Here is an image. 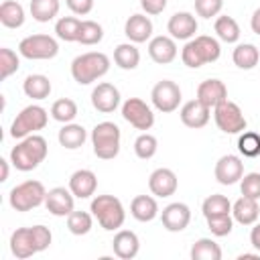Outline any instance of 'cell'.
Wrapping results in <instances>:
<instances>
[{"label":"cell","instance_id":"1","mask_svg":"<svg viewBox=\"0 0 260 260\" xmlns=\"http://www.w3.org/2000/svg\"><path fill=\"white\" fill-rule=\"evenodd\" d=\"M49 154V144L41 134H30L20 138V142H16V146H12L10 150V162L14 165L16 171L28 173L35 171Z\"/></svg>","mask_w":260,"mask_h":260},{"label":"cell","instance_id":"2","mask_svg":"<svg viewBox=\"0 0 260 260\" xmlns=\"http://www.w3.org/2000/svg\"><path fill=\"white\" fill-rule=\"evenodd\" d=\"M110 71V59L102 51L81 53L71 61V77L79 85H89Z\"/></svg>","mask_w":260,"mask_h":260},{"label":"cell","instance_id":"3","mask_svg":"<svg viewBox=\"0 0 260 260\" xmlns=\"http://www.w3.org/2000/svg\"><path fill=\"white\" fill-rule=\"evenodd\" d=\"M219 55H221L219 41L209 35H199L187 41L185 47L181 49V61L191 69H199L205 63H213L219 59Z\"/></svg>","mask_w":260,"mask_h":260},{"label":"cell","instance_id":"4","mask_svg":"<svg viewBox=\"0 0 260 260\" xmlns=\"http://www.w3.org/2000/svg\"><path fill=\"white\" fill-rule=\"evenodd\" d=\"M89 211L93 213V217L98 219V223L106 232H116L126 221L124 205L114 195H98V197H93L91 205H89Z\"/></svg>","mask_w":260,"mask_h":260},{"label":"cell","instance_id":"5","mask_svg":"<svg viewBox=\"0 0 260 260\" xmlns=\"http://www.w3.org/2000/svg\"><path fill=\"white\" fill-rule=\"evenodd\" d=\"M122 132L114 122H100L91 130V146L93 154L102 160H112L120 152Z\"/></svg>","mask_w":260,"mask_h":260},{"label":"cell","instance_id":"6","mask_svg":"<svg viewBox=\"0 0 260 260\" xmlns=\"http://www.w3.org/2000/svg\"><path fill=\"white\" fill-rule=\"evenodd\" d=\"M45 199H47V189L41 181H35V179L18 183L16 187H12V191L8 195V203L16 211H30V209L43 205Z\"/></svg>","mask_w":260,"mask_h":260},{"label":"cell","instance_id":"7","mask_svg":"<svg viewBox=\"0 0 260 260\" xmlns=\"http://www.w3.org/2000/svg\"><path fill=\"white\" fill-rule=\"evenodd\" d=\"M49 122V114L43 106H37V104H30L26 108H22L16 118L12 120V126H10V136L20 140L24 136H30V134H37L39 130H43Z\"/></svg>","mask_w":260,"mask_h":260},{"label":"cell","instance_id":"8","mask_svg":"<svg viewBox=\"0 0 260 260\" xmlns=\"http://www.w3.org/2000/svg\"><path fill=\"white\" fill-rule=\"evenodd\" d=\"M18 53L30 61H45L57 57L59 43L51 35H28L18 43Z\"/></svg>","mask_w":260,"mask_h":260},{"label":"cell","instance_id":"9","mask_svg":"<svg viewBox=\"0 0 260 260\" xmlns=\"http://www.w3.org/2000/svg\"><path fill=\"white\" fill-rule=\"evenodd\" d=\"M213 120H215L217 128L225 134H240L248 126L246 116L240 110V106L230 100H223L221 104H217L213 108Z\"/></svg>","mask_w":260,"mask_h":260},{"label":"cell","instance_id":"10","mask_svg":"<svg viewBox=\"0 0 260 260\" xmlns=\"http://www.w3.org/2000/svg\"><path fill=\"white\" fill-rule=\"evenodd\" d=\"M122 118L136 130H150L154 126V114L150 106L140 98H128L122 104Z\"/></svg>","mask_w":260,"mask_h":260},{"label":"cell","instance_id":"11","mask_svg":"<svg viewBox=\"0 0 260 260\" xmlns=\"http://www.w3.org/2000/svg\"><path fill=\"white\" fill-rule=\"evenodd\" d=\"M150 100L158 112H162V114L175 112L181 104V87L171 79H162L152 87Z\"/></svg>","mask_w":260,"mask_h":260},{"label":"cell","instance_id":"12","mask_svg":"<svg viewBox=\"0 0 260 260\" xmlns=\"http://www.w3.org/2000/svg\"><path fill=\"white\" fill-rule=\"evenodd\" d=\"M45 207L49 209V213H53L57 217H67L75 209V195L71 193L69 187L67 189L65 187H53L47 191Z\"/></svg>","mask_w":260,"mask_h":260},{"label":"cell","instance_id":"13","mask_svg":"<svg viewBox=\"0 0 260 260\" xmlns=\"http://www.w3.org/2000/svg\"><path fill=\"white\" fill-rule=\"evenodd\" d=\"M213 175L219 185H234L244 177V162L236 154H223L213 169Z\"/></svg>","mask_w":260,"mask_h":260},{"label":"cell","instance_id":"14","mask_svg":"<svg viewBox=\"0 0 260 260\" xmlns=\"http://www.w3.org/2000/svg\"><path fill=\"white\" fill-rule=\"evenodd\" d=\"M160 221L167 232H183L191 221V209L187 203L175 201L160 211Z\"/></svg>","mask_w":260,"mask_h":260},{"label":"cell","instance_id":"15","mask_svg":"<svg viewBox=\"0 0 260 260\" xmlns=\"http://www.w3.org/2000/svg\"><path fill=\"white\" fill-rule=\"evenodd\" d=\"M91 106L102 114H112L120 106V91L116 85L102 81L91 91Z\"/></svg>","mask_w":260,"mask_h":260},{"label":"cell","instance_id":"16","mask_svg":"<svg viewBox=\"0 0 260 260\" xmlns=\"http://www.w3.org/2000/svg\"><path fill=\"white\" fill-rule=\"evenodd\" d=\"M167 30L175 41H191L197 32V18L185 10L175 12L167 22Z\"/></svg>","mask_w":260,"mask_h":260},{"label":"cell","instance_id":"17","mask_svg":"<svg viewBox=\"0 0 260 260\" xmlns=\"http://www.w3.org/2000/svg\"><path fill=\"white\" fill-rule=\"evenodd\" d=\"M177 187H179L177 175L167 167L154 169L148 177V189L156 197H171V195H175Z\"/></svg>","mask_w":260,"mask_h":260},{"label":"cell","instance_id":"18","mask_svg":"<svg viewBox=\"0 0 260 260\" xmlns=\"http://www.w3.org/2000/svg\"><path fill=\"white\" fill-rule=\"evenodd\" d=\"M177 43L173 37H167V35H158V37H152L148 41V55L154 63L158 65H167V63H173L177 59Z\"/></svg>","mask_w":260,"mask_h":260},{"label":"cell","instance_id":"19","mask_svg":"<svg viewBox=\"0 0 260 260\" xmlns=\"http://www.w3.org/2000/svg\"><path fill=\"white\" fill-rule=\"evenodd\" d=\"M209 112H211V110L195 98V100L185 102V104L181 106L179 118H181V122H183L187 128L197 130V128H203V126L209 122Z\"/></svg>","mask_w":260,"mask_h":260},{"label":"cell","instance_id":"20","mask_svg":"<svg viewBox=\"0 0 260 260\" xmlns=\"http://www.w3.org/2000/svg\"><path fill=\"white\" fill-rule=\"evenodd\" d=\"M197 100L211 110L217 104H221L223 100H228V87L221 79H215V77L205 79L197 85Z\"/></svg>","mask_w":260,"mask_h":260},{"label":"cell","instance_id":"21","mask_svg":"<svg viewBox=\"0 0 260 260\" xmlns=\"http://www.w3.org/2000/svg\"><path fill=\"white\" fill-rule=\"evenodd\" d=\"M10 252L18 260H26V258H30L32 254L39 252L30 228H16L10 234Z\"/></svg>","mask_w":260,"mask_h":260},{"label":"cell","instance_id":"22","mask_svg":"<svg viewBox=\"0 0 260 260\" xmlns=\"http://www.w3.org/2000/svg\"><path fill=\"white\" fill-rule=\"evenodd\" d=\"M124 35L134 45L146 43L152 37V20L146 14H132V16H128V20L124 24Z\"/></svg>","mask_w":260,"mask_h":260},{"label":"cell","instance_id":"23","mask_svg":"<svg viewBox=\"0 0 260 260\" xmlns=\"http://www.w3.org/2000/svg\"><path fill=\"white\" fill-rule=\"evenodd\" d=\"M112 250L122 260H132L140 252V240L132 230H118L112 240Z\"/></svg>","mask_w":260,"mask_h":260},{"label":"cell","instance_id":"24","mask_svg":"<svg viewBox=\"0 0 260 260\" xmlns=\"http://www.w3.org/2000/svg\"><path fill=\"white\" fill-rule=\"evenodd\" d=\"M69 189L77 199H87L98 189V177L89 169H79L69 177Z\"/></svg>","mask_w":260,"mask_h":260},{"label":"cell","instance_id":"25","mask_svg":"<svg viewBox=\"0 0 260 260\" xmlns=\"http://www.w3.org/2000/svg\"><path fill=\"white\" fill-rule=\"evenodd\" d=\"M258 215H260L258 199H252V197L242 195L232 205V217H234V221H238L242 225H254L258 221Z\"/></svg>","mask_w":260,"mask_h":260},{"label":"cell","instance_id":"26","mask_svg":"<svg viewBox=\"0 0 260 260\" xmlns=\"http://www.w3.org/2000/svg\"><path fill=\"white\" fill-rule=\"evenodd\" d=\"M57 140L63 148L67 150H75V148H81L83 142L87 140V132L81 124H75V122H69V124H63V128L59 130L57 134Z\"/></svg>","mask_w":260,"mask_h":260},{"label":"cell","instance_id":"27","mask_svg":"<svg viewBox=\"0 0 260 260\" xmlns=\"http://www.w3.org/2000/svg\"><path fill=\"white\" fill-rule=\"evenodd\" d=\"M130 213L134 219H138L142 223L152 221L158 215V203L150 195H136L130 203Z\"/></svg>","mask_w":260,"mask_h":260},{"label":"cell","instance_id":"28","mask_svg":"<svg viewBox=\"0 0 260 260\" xmlns=\"http://www.w3.org/2000/svg\"><path fill=\"white\" fill-rule=\"evenodd\" d=\"M51 89L53 87H51L49 77L47 75H41V73L26 75V79L22 81V91L30 100H45V98H49Z\"/></svg>","mask_w":260,"mask_h":260},{"label":"cell","instance_id":"29","mask_svg":"<svg viewBox=\"0 0 260 260\" xmlns=\"http://www.w3.org/2000/svg\"><path fill=\"white\" fill-rule=\"evenodd\" d=\"M232 59H234V65H236V67H240V69H244V71H250V69H254V67L258 65V61H260V51H258V47L252 45V43H240V45L234 49Z\"/></svg>","mask_w":260,"mask_h":260},{"label":"cell","instance_id":"30","mask_svg":"<svg viewBox=\"0 0 260 260\" xmlns=\"http://www.w3.org/2000/svg\"><path fill=\"white\" fill-rule=\"evenodd\" d=\"M0 22L6 28H20L24 24V8L16 0H4L0 4Z\"/></svg>","mask_w":260,"mask_h":260},{"label":"cell","instance_id":"31","mask_svg":"<svg viewBox=\"0 0 260 260\" xmlns=\"http://www.w3.org/2000/svg\"><path fill=\"white\" fill-rule=\"evenodd\" d=\"M114 63L120 67V69H126V71H132L138 67L140 63V51L136 49L134 43H122L114 49Z\"/></svg>","mask_w":260,"mask_h":260},{"label":"cell","instance_id":"32","mask_svg":"<svg viewBox=\"0 0 260 260\" xmlns=\"http://www.w3.org/2000/svg\"><path fill=\"white\" fill-rule=\"evenodd\" d=\"M191 260H221V248L211 238H199L189 252Z\"/></svg>","mask_w":260,"mask_h":260},{"label":"cell","instance_id":"33","mask_svg":"<svg viewBox=\"0 0 260 260\" xmlns=\"http://www.w3.org/2000/svg\"><path fill=\"white\" fill-rule=\"evenodd\" d=\"M213 30L223 43H238V39H240V24L236 22L234 16H228V14L215 18Z\"/></svg>","mask_w":260,"mask_h":260},{"label":"cell","instance_id":"34","mask_svg":"<svg viewBox=\"0 0 260 260\" xmlns=\"http://www.w3.org/2000/svg\"><path fill=\"white\" fill-rule=\"evenodd\" d=\"M30 16L37 22H49L59 14V0H30Z\"/></svg>","mask_w":260,"mask_h":260},{"label":"cell","instance_id":"35","mask_svg":"<svg viewBox=\"0 0 260 260\" xmlns=\"http://www.w3.org/2000/svg\"><path fill=\"white\" fill-rule=\"evenodd\" d=\"M79 28H81V20L75 18V16H61L57 20V24H55L57 39H61L65 43H77Z\"/></svg>","mask_w":260,"mask_h":260},{"label":"cell","instance_id":"36","mask_svg":"<svg viewBox=\"0 0 260 260\" xmlns=\"http://www.w3.org/2000/svg\"><path fill=\"white\" fill-rule=\"evenodd\" d=\"M201 211H203L205 219L207 217H215V215H228V213H232V203H230V199L225 195L213 193L203 201Z\"/></svg>","mask_w":260,"mask_h":260},{"label":"cell","instance_id":"37","mask_svg":"<svg viewBox=\"0 0 260 260\" xmlns=\"http://www.w3.org/2000/svg\"><path fill=\"white\" fill-rule=\"evenodd\" d=\"M77 116V104L71 98H61L57 102H53L51 106V118L61 122V124H69L73 122Z\"/></svg>","mask_w":260,"mask_h":260},{"label":"cell","instance_id":"38","mask_svg":"<svg viewBox=\"0 0 260 260\" xmlns=\"http://www.w3.org/2000/svg\"><path fill=\"white\" fill-rule=\"evenodd\" d=\"M91 215H93V213L73 209V211L67 215V230H69L73 236H85V234H89V230H91V225H93Z\"/></svg>","mask_w":260,"mask_h":260},{"label":"cell","instance_id":"39","mask_svg":"<svg viewBox=\"0 0 260 260\" xmlns=\"http://www.w3.org/2000/svg\"><path fill=\"white\" fill-rule=\"evenodd\" d=\"M238 150L246 158H256L260 156V134L252 130H244L238 136Z\"/></svg>","mask_w":260,"mask_h":260},{"label":"cell","instance_id":"40","mask_svg":"<svg viewBox=\"0 0 260 260\" xmlns=\"http://www.w3.org/2000/svg\"><path fill=\"white\" fill-rule=\"evenodd\" d=\"M156 150H158V140H156L152 134H148V132H142V134L134 140V154H136L138 158H142V160L152 158V156L156 154Z\"/></svg>","mask_w":260,"mask_h":260},{"label":"cell","instance_id":"41","mask_svg":"<svg viewBox=\"0 0 260 260\" xmlns=\"http://www.w3.org/2000/svg\"><path fill=\"white\" fill-rule=\"evenodd\" d=\"M104 39V28L102 24H98L95 20H81V28H79V39L77 43L81 45H98Z\"/></svg>","mask_w":260,"mask_h":260},{"label":"cell","instance_id":"42","mask_svg":"<svg viewBox=\"0 0 260 260\" xmlns=\"http://www.w3.org/2000/svg\"><path fill=\"white\" fill-rule=\"evenodd\" d=\"M18 67H20L18 55H16L12 49L2 47V49H0V77H2V79H8L10 75H14V73L18 71Z\"/></svg>","mask_w":260,"mask_h":260},{"label":"cell","instance_id":"43","mask_svg":"<svg viewBox=\"0 0 260 260\" xmlns=\"http://www.w3.org/2000/svg\"><path fill=\"white\" fill-rule=\"evenodd\" d=\"M207 228H209L211 236H215V238L230 236L232 230H234V217H232V213H228V215L207 217Z\"/></svg>","mask_w":260,"mask_h":260},{"label":"cell","instance_id":"44","mask_svg":"<svg viewBox=\"0 0 260 260\" xmlns=\"http://www.w3.org/2000/svg\"><path fill=\"white\" fill-rule=\"evenodd\" d=\"M240 191L246 197L260 199V173H248L240 179Z\"/></svg>","mask_w":260,"mask_h":260},{"label":"cell","instance_id":"45","mask_svg":"<svg viewBox=\"0 0 260 260\" xmlns=\"http://www.w3.org/2000/svg\"><path fill=\"white\" fill-rule=\"evenodd\" d=\"M223 0H195V12L201 18H213L221 12Z\"/></svg>","mask_w":260,"mask_h":260},{"label":"cell","instance_id":"46","mask_svg":"<svg viewBox=\"0 0 260 260\" xmlns=\"http://www.w3.org/2000/svg\"><path fill=\"white\" fill-rule=\"evenodd\" d=\"M32 230V238H35V244H37V250L39 252H45L49 246H51V242H53V234H51V230L47 228V225H32L30 228Z\"/></svg>","mask_w":260,"mask_h":260},{"label":"cell","instance_id":"47","mask_svg":"<svg viewBox=\"0 0 260 260\" xmlns=\"http://www.w3.org/2000/svg\"><path fill=\"white\" fill-rule=\"evenodd\" d=\"M65 4H67V8H69L73 14H77V16H85V14H89L91 8H93V0H65Z\"/></svg>","mask_w":260,"mask_h":260},{"label":"cell","instance_id":"48","mask_svg":"<svg viewBox=\"0 0 260 260\" xmlns=\"http://www.w3.org/2000/svg\"><path fill=\"white\" fill-rule=\"evenodd\" d=\"M140 8L146 14L154 16V14H160L167 8V0H140Z\"/></svg>","mask_w":260,"mask_h":260},{"label":"cell","instance_id":"49","mask_svg":"<svg viewBox=\"0 0 260 260\" xmlns=\"http://www.w3.org/2000/svg\"><path fill=\"white\" fill-rule=\"evenodd\" d=\"M250 244L260 252V223H254V228L250 232Z\"/></svg>","mask_w":260,"mask_h":260},{"label":"cell","instance_id":"50","mask_svg":"<svg viewBox=\"0 0 260 260\" xmlns=\"http://www.w3.org/2000/svg\"><path fill=\"white\" fill-rule=\"evenodd\" d=\"M250 28H252V32H256L260 37V8L254 10V14L250 18Z\"/></svg>","mask_w":260,"mask_h":260},{"label":"cell","instance_id":"51","mask_svg":"<svg viewBox=\"0 0 260 260\" xmlns=\"http://www.w3.org/2000/svg\"><path fill=\"white\" fill-rule=\"evenodd\" d=\"M0 167H2V175H0V181L4 183L8 179V160L6 158H0Z\"/></svg>","mask_w":260,"mask_h":260},{"label":"cell","instance_id":"52","mask_svg":"<svg viewBox=\"0 0 260 260\" xmlns=\"http://www.w3.org/2000/svg\"><path fill=\"white\" fill-rule=\"evenodd\" d=\"M244 258H260V254H250V252H244L238 256V260H244Z\"/></svg>","mask_w":260,"mask_h":260}]
</instances>
